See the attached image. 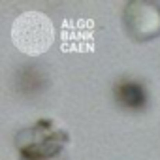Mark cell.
<instances>
[{"label": "cell", "instance_id": "7a4b0ae2", "mask_svg": "<svg viewBox=\"0 0 160 160\" xmlns=\"http://www.w3.org/2000/svg\"><path fill=\"white\" fill-rule=\"evenodd\" d=\"M53 23L42 12H25L12 23V42L25 55H43L53 45Z\"/></svg>", "mask_w": 160, "mask_h": 160}, {"label": "cell", "instance_id": "277c9868", "mask_svg": "<svg viewBox=\"0 0 160 160\" xmlns=\"http://www.w3.org/2000/svg\"><path fill=\"white\" fill-rule=\"evenodd\" d=\"M113 94H115L117 106L126 111H134V113L143 111L149 104V94L145 85L132 77H122L121 81H117Z\"/></svg>", "mask_w": 160, "mask_h": 160}, {"label": "cell", "instance_id": "8992f818", "mask_svg": "<svg viewBox=\"0 0 160 160\" xmlns=\"http://www.w3.org/2000/svg\"><path fill=\"white\" fill-rule=\"evenodd\" d=\"M47 160H68L66 154H60V156H55V158H47Z\"/></svg>", "mask_w": 160, "mask_h": 160}, {"label": "cell", "instance_id": "3957f363", "mask_svg": "<svg viewBox=\"0 0 160 160\" xmlns=\"http://www.w3.org/2000/svg\"><path fill=\"white\" fill-rule=\"evenodd\" d=\"M122 25L136 42H151L160 36V4L151 0H130L122 10Z\"/></svg>", "mask_w": 160, "mask_h": 160}, {"label": "cell", "instance_id": "5b68a950", "mask_svg": "<svg viewBox=\"0 0 160 160\" xmlns=\"http://www.w3.org/2000/svg\"><path fill=\"white\" fill-rule=\"evenodd\" d=\"M13 83H15V91L19 94H23L27 98H34L47 89L49 77L43 68H40L36 64H28L15 72Z\"/></svg>", "mask_w": 160, "mask_h": 160}, {"label": "cell", "instance_id": "6da1fadb", "mask_svg": "<svg viewBox=\"0 0 160 160\" xmlns=\"http://www.w3.org/2000/svg\"><path fill=\"white\" fill-rule=\"evenodd\" d=\"M68 141V132L57 126L51 119H40L36 124L19 130L15 136L19 160H47L60 156L64 154Z\"/></svg>", "mask_w": 160, "mask_h": 160}]
</instances>
